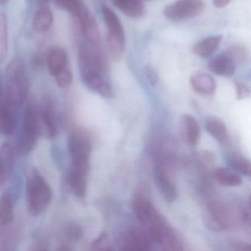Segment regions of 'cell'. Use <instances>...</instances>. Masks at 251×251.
<instances>
[{
    "label": "cell",
    "mask_w": 251,
    "mask_h": 251,
    "mask_svg": "<svg viewBox=\"0 0 251 251\" xmlns=\"http://www.w3.org/2000/svg\"><path fill=\"white\" fill-rule=\"evenodd\" d=\"M80 76L85 84L105 98L113 96L108 64L100 45L84 42L78 50Z\"/></svg>",
    "instance_id": "6da1fadb"
},
{
    "label": "cell",
    "mask_w": 251,
    "mask_h": 251,
    "mask_svg": "<svg viewBox=\"0 0 251 251\" xmlns=\"http://www.w3.org/2000/svg\"><path fill=\"white\" fill-rule=\"evenodd\" d=\"M28 91V79L24 61L20 57L14 58L7 66L4 75L1 98L15 105L25 99Z\"/></svg>",
    "instance_id": "7a4b0ae2"
},
{
    "label": "cell",
    "mask_w": 251,
    "mask_h": 251,
    "mask_svg": "<svg viewBox=\"0 0 251 251\" xmlns=\"http://www.w3.org/2000/svg\"><path fill=\"white\" fill-rule=\"evenodd\" d=\"M27 203L29 211L33 216L46 211L52 199V191L43 176L35 169L27 174Z\"/></svg>",
    "instance_id": "3957f363"
},
{
    "label": "cell",
    "mask_w": 251,
    "mask_h": 251,
    "mask_svg": "<svg viewBox=\"0 0 251 251\" xmlns=\"http://www.w3.org/2000/svg\"><path fill=\"white\" fill-rule=\"evenodd\" d=\"M39 134L38 112L31 105H28L23 112V124L16 148L17 152L21 155H27L34 148Z\"/></svg>",
    "instance_id": "277c9868"
},
{
    "label": "cell",
    "mask_w": 251,
    "mask_h": 251,
    "mask_svg": "<svg viewBox=\"0 0 251 251\" xmlns=\"http://www.w3.org/2000/svg\"><path fill=\"white\" fill-rule=\"evenodd\" d=\"M102 14L108 27V51L111 58L118 61L121 58L125 50L124 30L118 17L109 7L104 5Z\"/></svg>",
    "instance_id": "5b68a950"
},
{
    "label": "cell",
    "mask_w": 251,
    "mask_h": 251,
    "mask_svg": "<svg viewBox=\"0 0 251 251\" xmlns=\"http://www.w3.org/2000/svg\"><path fill=\"white\" fill-rule=\"evenodd\" d=\"M68 149L73 167L89 170L92 142L86 132L82 130L72 132L69 138Z\"/></svg>",
    "instance_id": "8992f818"
},
{
    "label": "cell",
    "mask_w": 251,
    "mask_h": 251,
    "mask_svg": "<svg viewBox=\"0 0 251 251\" xmlns=\"http://www.w3.org/2000/svg\"><path fill=\"white\" fill-rule=\"evenodd\" d=\"M150 236L166 251H182L183 247L164 219L158 214L148 226Z\"/></svg>",
    "instance_id": "52a82bcc"
},
{
    "label": "cell",
    "mask_w": 251,
    "mask_h": 251,
    "mask_svg": "<svg viewBox=\"0 0 251 251\" xmlns=\"http://www.w3.org/2000/svg\"><path fill=\"white\" fill-rule=\"evenodd\" d=\"M204 9L202 0H177L164 8V14L168 20L177 22L194 18L202 14Z\"/></svg>",
    "instance_id": "ba28073f"
},
{
    "label": "cell",
    "mask_w": 251,
    "mask_h": 251,
    "mask_svg": "<svg viewBox=\"0 0 251 251\" xmlns=\"http://www.w3.org/2000/svg\"><path fill=\"white\" fill-rule=\"evenodd\" d=\"M205 226L214 231H222L230 226V216L226 207L216 201H209L207 204L204 216Z\"/></svg>",
    "instance_id": "9c48e42d"
},
{
    "label": "cell",
    "mask_w": 251,
    "mask_h": 251,
    "mask_svg": "<svg viewBox=\"0 0 251 251\" xmlns=\"http://www.w3.org/2000/svg\"><path fill=\"white\" fill-rule=\"evenodd\" d=\"M155 184L163 198L167 202H173L177 198V192L166 167L157 164L154 170Z\"/></svg>",
    "instance_id": "30bf717a"
},
{
    "label": "cell",
    "mask_w": 251,
    "mask_h": 251,
    "mask_svg": "<svg viewBox=\"0 0 251 251\" xmlns=\"http://www.w3.org/2000/svg\"><path fill=\"white\" fill-rule=\"evenodd\" d=\"M132 207L138 220L144 226H148L159 214L150 200L142 194L134 195Z\"/></svg>",
    "instance_id": "8fae6325"
},
{
    "label": "cell",
    "mask_w": 251,
    "mask_h": 251,
    "mask_svg": "<svg viewBox=\"0 0 251 251\" xmlns=\"http://www.w3.org/2000/svg\"><path fill=\"white\" fill-rule=\"evenodd\" d=\"M121 250L146 251L151 247L149 236L139 229H130L123 233L120 241Z\"/></svg>",
    "instance_id": "7c38bea8"
},
{
    "label": "cell",
    "mask_w": 251,
    "mask_h": 251,
    "mask_svg": "<svg viewBox=\"0 0 251 251\" xmlns=\"http://www.w3.org/2000/svg\"><path fill=\"white\" fill-rule=\"evenodd\" d=\"M40 134L45 138L52 139L57 133L56 122H55V110L52 102L47 100L38 112Z\"/></svg>",
    "instance_id": "4fadbf2b"
},
{
    "label": "cell",
    "mask_w": 251,
    "mask_h": 251,
    "mask_svg": "<svg viewBox=\"0 0 251 251\" xmlns=\"http://www.w3.org/2000/svg\"><path fill=\"white\" fill-rule=\"evenodd\" d=\"M17 105L1 98L0 100V131L3 136H11L17 127Z\"/></svg>",
    "instance_id": "5bb4252c"
},
{
    "label": "cell",
    "mask_w": 251,
    "mask_h": 251,
    "mask_svg": "<svg viewBox=\"0 0 251 251\" xmlns=\"http://www.w3.org/2000/svg\"><path fill=\"white\" fill-rule=\"evenodd\" d=\"M47 64L50 73L54 77L70 68L67 52L59 47H53L48 51Z\"/></svg>",
    "instance_id": "9a60e30c"
},
{
    "label": "cell",
    "mask_w": 251,
    "mask_h": 251,
    "mask_svg": "<svg viewBox=\"0 0 251 251\" xmlns=\"http://www.w3.org/2000/svg\"><path fill=\"white\" fill-rule=\"evenodd\" d=\"M236 65V63L228 52L217 55L208 64V68L213 73L226 77L233 76Z\"/></svg>",
    "instance_id": "2e32d148"
},
{
    "label": "cell",
    "mask_w": 251,
    "mask_h": 251,
    "mask_svg": "<svg viewBox=\"0 0 251 251\" xmlns=\"http://www.w3.org/2000/svg\"><path fill=\"white\" fill-rule=\"evenodd\" d=\"M89 170L72 166L68 177V183L73 193L78 198H83L87 192V177Z\"/></svg>",
    "instance_id": "e0dca14e"
},
{
    "label": "cell",
    "mask_w": 251,
    "mask_h": 251,
    "mask_svg": "<svg viewBox=\"0 0 251 251\" xmlns=\"http://www.w3.org/2000/svg\"><path fill=\"white\" fill-rule=\"evenodd\" d=\"M17 148L10 143L5 142L0 151V183L3 185L6 182L15 161Z\"/></svg>",
    "instance_id": "ac0fdd59"
},
{
    "label": "cell",
    "mask_w": 251,
    "mask_h": 251,
    "mask_svg": "<svg viewBox=\"0 0 251 251\" xmlns=\"http://www.w3.org/2000/svg\"><path fill=\"white\" fill-rule=\"evenodd\" d=\"M191 86L197 93L202 95H211L215 92V80L206 73H196L190 78Z\"/></svg>",
    "instance_id": "d6986e66"
},
{
    "label": "cell",
    "mask_w": 251,
    "mask_h": 251,
    "mask_svg": "<svg viewBox=\"0 0 251 251\" xmlns=\"http://www.w3.org/2000/svg\"><path fill=\"white\" fill-rule=\"evenodd\" d=\"M205 130L221 144H225L228 141L229 133L226 124L217 117H208L205 123Z\"/></svg>",
    "instance_id": "ffe728a7"
},
{
    "label": "cell",
    "mask_w": 251,
    "mask_h": 251,
    "mask_svg": "<svg viewBox=\"0 0 251 251\" xmlns=\"http://www.w3.org/2000/svg\"><path fill=\"white\" fill-rule=\"evenodd\" d=\"M222 42L221 36H214L205 38L193 47L194 53L201 58H208L212 55L220 47Z\"/></svg>",
    "instance_id": "44dd1931"
},
{
    "label": "cell",
    "mask_w": 251,
    "mask_h": 251,
    "mask_svg": "<svg viewBox=\"0 0 251 251\" xmlns=\"http://www.w3.org/2000/svg\"><path fill=\"white\" fill-rule=\"evenodd\" d=\"M123 14L131 18H140L145 14V6L141 0H113Z\"/></svg>",
    "instance_id": "7402d4cb"
},
{
    "label": "cell",
    "mask_w": 251,
    "mask_h": 251,
    "mask_svg": "<svg viewBox=\"0 0 251 251\" xmlns=\"http://www.w3.org/2000/svg\"><path fill=\"white\" fill-rule=\"evenodd\" d=\"M53 23V15L48 7H41L33 20V28L37 33H47L52 27Z\"/></svg>",
    "instance_id": "603a6c76"
},
{
    "label": "cell",
    "mask_w": 251,
    "mask_h": 251,
    "mask_svg": "<svg viewBox=\"0 0 251 251\" xmlns=\"http://www.w3.org/2000/svg\"><path fill=\"white\" fill-rule=\"evenodd\" d=\"M214 177L215 180L224 186H240L242 183V179L236 171H233L226 167H220L214 171Z\"/></svg>",
    "instance_id": "cb8c5ba5"
},
{
    "label": "cell",
    "mask_w": 251,
    "mask_h": 251,
    "mask_svg": "<svg viewBox=\"0 0 251 251\" xmlns=\"http://www.w3.org/2000/svg\"><path fill=\"white\" fill-rule=\"evenodd\" d=\"M183 132L186 140L189 145H195L198 144L201 134L199 125L195 117L190 114H185L182 117Z\"/></svg>",
    "instance_id": "d4e9b609"
},
{
    "label": "cell",
    "mask_w": 251,
    "mask_h": 251,
    "mask_svg": "<svg viewBox=\"0 0 251 251\" xmlns=\"http://www.w3.org/2000/svg\"><path fill=\"white\" fill-rule=\"evenodd\" d=\"M14 220V207L11 194L5 192L0 201V222L2 226H8Z\"/></svg>",
    "instance_id": "484cf974"
},
{
    "label": "cell",
    "mask_w": 251,
    "mask_h": 251,
    "mask_svg": "<svg viewBox=\"0 0 251 251\" xmlns=\"http://www.w3.org/2000/svg\"><path fill=\"white\" fill-rule=\"evenodd\" d=\"M230 164L235 171L251 177V161L239 154L234 153L230 156Z\"/></svg>",
    "instance_id": "4316f807"
},
{
    "label": "cell",
    "mask_w": 251,
    "mask_h": 251,
    "mask_svg": "<svg viewBox=\"0 0 251 251\" xmlns=\"http://www.w3.org/2000/svg\"><path fill=\"white\" fill-rule=\"evenodd\" d=\"M8 20L5 14L0 19V58L3 61L8 52Z\"/></svg>",
    "instance_id": "83f0119b"
},
{
    "label": "cell",
    "mask_w": 251,
    "mask_h": 251,
    "mask_svg": "<svg viewBox=\"0 0 251 251\" xmlns=\"http://www.w3.org/2000/svg\"><path fill=\"white\" fill-rule=\"evenodd\" d=\"M55 2L60 8L65 10L74 17H77L84 5L82 0H55Z\"/></svg>",
    "instance_id": "f1b7e54d"
},
{
    "label": "cell",
    "mask_w": 251,
    "mask_h": 251,
    "mask_svg": "<svg viewBox=\"0 0 251 251\" xmlns=\"http://www.w3.org/2000/svg\"><path fill=\"white\" fill-rule=\"evenodd\" d=\"M227 52L233 57L236 64L243 62L246 60L247 56H248V51H247L246 48L239 45H232L229 48Z\"/></svg>",
    "instance_id": "f546056e"
},
{
    "label": "cell",
    "mask_w": 251,
    "mask_h": 251,
    "mask_svg": "<svg viewBox=\"0 0 251 251\" xmlns=\"http://www.w3.org/2000/svg\"><path fill=\"white\" fill-rule=\"evenodd\" d=\"M55 81H56L57 85L61 88H66L71 84L73 81V74H72L71 70H65V71L61 73V74L57 75L55 77Z\"/></svg>",
    "instance_id": "4dcf8cb0"
},
{
    "label": "cell",
    "mask_w": 251,
    "mask_h": 251,
    "mask_svg": "<svg viewBox=\"0 0 251 251\" xmlns=\"http://www.w3.org/2000/svg\"><path fill=\"white\" fill-rule=\"evenodd\" d=\"M92 246L95 250H112V248H109L108 242V235L106 233H102L96 239L92 242Z\"/></svg>",
    "instance_id": "1f68e13d"
},
{
    "label": "cell",
    "mask_w": 251,
    "mask_h": 251,
    "mask_svg": "<svg viewBox=\"0 0 251 251\" xmlns=\"http://www.w3.org/2000/svg\"><path fill=\"white\" fill-rule=\"evenodd\" d=\"M235 88H236V98L239 100L246 99L251 96V89L246 86L239 81L234 82Z\"/></svg>",
    "instance_id": "d6a6232c"
},
{
    "label": "cell",
    "mask_w": 251,
    "mask_h": 251,
    "mask_svg": "<svg viewBox=\"0 0 251 251\" xmlns=\"http://www.w3.org/2000/svg\"><path fill=\"white\" fill-rule=\"evenodd\" d=\"M67 233V236H68L70 240H77L82 236L83 232H82L81 228L79 227L78 226H76V225H73V226L69 227Z\"/></svg>",
    "instance_id": "836d02e7"
},
{
    "label": "cell",
    "mask_w": 251,
    "mask_h": 251,
    "mask_svg": "<svg viewBox=\"0 0 251 251\" xmlns=\"http://www.w3.org/2000/svg\"><path fill=\"white\" fill-rule=\"evenodd\" d=\"M231 247L235 251H251V242L234 241L232 242Z\"/></svg>",
    "instance_id": "e575fe53"
},
{
    "label": "cell",
    "mask_w": 251,
    "mask_h": 251,
    "mask_svg": "<svg viewBox=\"0 0 251 251\" xmlns=\"http://www.w3.org/2000/svg\"><path fill=\"white\" fill-rule=\"evenodd\" d=\"M145 73H146V75L148 77V80L152 84L155 85L158 83V75H157L156 72L153 70V68L151 67H147Z\"/></svg>",
    "instance_id": "d590c367"
},
{
    "label": "cell",
    "mask_w": 251,
    "mask_h": 251,
    "mask_svg": "<svg viewBox=\"0 0 251 251\" xmlns=\"http://www.w3.org/2000/svg\"><path fill=\"white\" fill-rule=\"evenodd\" d=\"M231 0H214V7L217 8H223L227 6Z\"/></svg>",
    "instance_id": "8d00e7d4"
},
{
    "label": "cell",
    "mask_w": 251,
    "mask_h": 251,
    "mask_svg": "<svg viewBox=\"0 0 251 251\" xmlns=\"http://www.w3.org/2000/svg\"><path fill=\"white\" fill-rule=\"evenodd\" d=\"M248 204H249L250 208H251V195H250L249 198H248Z\"/></svg>",
    "instance_id": "74e56055"
},
{
    "label": "cell",
    "mask_w": 251,
    "mask_h": 251,
    "mask_svg": "<svg viewBox=\"0 0 251 251\" xmlns=\"http://www.w3.org/2000/svg\"><path fill=\"white\" fill-rule=\"evenodd\" d=\"M8 0H1V2H2V4L5 3V2H8Z\"/></svg>",
    "instance_id": "f35d334b"
},
{
    "label": "cell",
    "mask_w": 251,
    "mask_h": 251,
    "mask_svg": "<svg viewBox=\"0 0 251 251\" xmlns=\"http://www.w3.org/2000/svg\"><path fill=\"white\" fill-rule=\"evenodd\" d=\"M148 1H152V0H148Z\"/></svg>",
    "instance_id": "ab89813d"
},
{
    "label": "cell",
    "mask_w": 251,
    "mask_h": 251,
    "mask_svg": "<svg viewBox=\"0 0 251 251\" xmlns=\"http://www.w3.org/2000/svg\"><path fill=\"white\" fill-rule=\"evenodd\" d=\"M40 1H42V0H40Z\"/></svg>",
    "instance_id": "60d3db41"
}]
</instances>
